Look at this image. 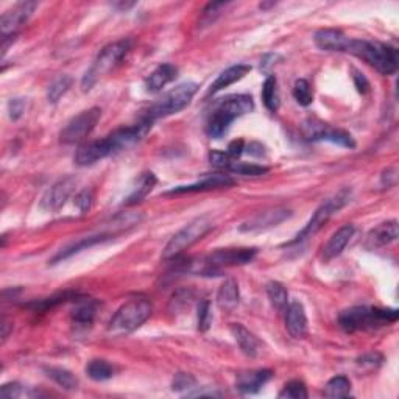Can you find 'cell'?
I'll return each instance as SVG.
<instances>
[{
  "mask_svg": "<svg viewBox=\"0 0 399 399\" xmlns=\"http://www.w3.org/2000/svg\"><path fill=\"white\" fill-rule=\"evenodd\" d=\"M346 53L354 55L357 58L368 62L382 75H391L398 71V50L391 45L363 41V39H350Z\"/></svg>",
  "mask_w": 399,
  "mask_h": 399,
  "instance_id": "cell-1",
  "label": "cell"
},
{
  "mask_svg": "<svg viewBox=\"0 0 399 399\" xmlns=\"http://www.w3.org/2000/svg\"><path fill=\"white\" fill-rule=\"evenodd\" d=\"M254 110V101L252 95H230L220 101L215 106V110L209 116L206 125V133L210 138L219 139L226 133L230 125L236 121L237 117H242L245 114L252 112Z\"/></svg>",
  "mask_w": 399,
  "mask_h": 399,
  "instance_id": "cell-2",
  "label": "cell"
},
{
  "mask_svg": "<svg viewBox=\"0 0 399 399\" xmlns=\"http://www.w3.org/2000/svg\"><path fill=\"white\" fill-rule=\"evenodd\" d=\"M399 313L396 309H379V307L354 306L343 311L339 315L340 328L348 334L357 330H368L379 326H385L389 323H395Z\"/></svg>",
  "mask_w": 399,
  "mask_h": 399,
  "instance_id": "cell-3",
  "label": "cell"
},
{
  "mask_svg": "<svg viewBox=\"0 0 399 399\" xmlns=\"http://www.w3.org/2000/svg\"><path fill=\"white\" fill-rule=\"evenodd\" d=\"M153 312V306L147 298H131L127 303L119 307L114 313L110 324H108V334L112 337H123L134 332L141 328Z\"/></svg>",
  "mask_w": 399,
  "mask_h": 399,
  "instance_id": "cell-4",
  "label": "cell"
},
{
  "mask_svg": "<svg viewBox=\"0 0 399 399\" xmlns=\"http://www.w3.org/2000/svg\"><path fill=\"white\" fill-rule=\"evenodd\" d=\"M130 47H131L130 39H121V41L111 43L108 44L106 47L101 49V52L97 55V58L94 60L93 66H90L86 73L83 75L82 89L83 90L93 89L94 84L99 82L100 78L108 75V73L117 66V62L128 53Z\"/></svg>",
  "mask_w": 399,
  "mask_h": 399,
  "instance_id": "cell-5",
  "label": "cell"
},
{
  "mask_svg": "<svg viewBox=\"0 0 399 399\" xmlns=\"http://www.w3.org/2000/svg\"><path fill=\"white\" fill-rule=\"evenodd\" d=\"M198 84L193 82H186L181 83L178 86L173 88L172 90H169L167 94H164L161 99H159L156 104H153L148 108L147 112L142 116V119L145 121L155 122L156 119L172 116L184 110V108L191 104L193 95L197 94Z\"/></svg>",
  "mask_w": 399,
  "mask_h": 399,
  "instance_id": "cell-6",
  "label": "cell"
},
{
  "mask_svg": "<svg viewBox=\"0 0 399 399\" xmlns=\"http://www.w3.org/2000/svg\"><path fill=\"white\" fill-rule=\"evenodd\" d=\"M351 195H352L351 189H348V187H345V189L339 191L337 193H335V195H332L330 198H328L326 202L322 203L320 206H318V209L315 210V213H313L311 220L307 221L303 230H301L298 234L295 236L293 241H290L287 243L289 247H290V245L303 242V241H306V239H309L313 234H317V232L320 231L322 228L328 223L329 219L332 217L335 213H339L341 208H345L346 204L351 202Z\"/></svg>",
  "mask_w": 399,
  "mask_h": 399,
  "instance_id": "cell-7",
  "label": "cell"
},
{
  "mask_svg": "<svg viewBox=\"0 0 399 399\" xmlns=\"http://www.w3.org/2000/svg\"><path fill=\"white\" fill-rule=\"evenodd\" d=\"M214 225L208 217H198L189 221L184 228H181L178 232H175L172 239L165 245L162 250V259L164 261H172L176 259L180 254L186 252L187 248H191L193 243L208 234L213 230Z\"/></svg>",
  "mask_w": 399,
  "mask_h": 399,
  "instance_id": "cell-8",
  "label": "cell"
},
{
  "mask_svg": "<svg viewBox=\"0 0 399 399\" xmlns=\"http://www.w3.org/2000/svg\"><path fill=\"white\" fill-rule=\"evenodd\" d=\"M100 117H101L100 108H90V110L80 112L78 116L73 117L72 121L66 125L64 130L61 131L60 141L62 144L69 145L86 139L88 136L93 133L95 125L99 123Z\"/></svg>",
  "mask_w": 399,
  "mask_h": 399,
  "instance_id": "cell-9",
  "label": "cell"
},
{
  "mask_svg": "<svg viewBox=\"0 0 399 399\" xmlns=\"http://www.w3.org/2000/svg\"><path fill=\"white\" fill-rule=\"evenodd\" d=\"M303 134L307 141H328L345 148H354L356 142L350 133L343 130L330 128L317 119H307L303 123Z\"/></svg>",
  "mask_w": 399,
  "mask_h": 399,
  "instance_id": "cell-10",
  "label": "cell"
},
{
  "mask_svg": "<svg viewBox=\"0 0 399 399\" xmlns=\"http://www.w3.org/2000/svg\"><path fill=\"white\" fill-rule=\"evenodd\" d=\"M78 178L73 175L66 176L60 181H56L55 184L47 189V192L44 193V197L41 200V206L43 209L49 210V213H56L62 206H64L67 200L71 198V195L77 189Z\"/></svg>",
  "mask_w": 399,
  "mask_h": 399,
  "instance_id": "cell-11",
  "label": "cell"
},
{
  "mask_svg": "<svg viewBox=\"0 0 399 399\" xmlns=\"http://www.w3.org/2000/svg\"><path fill=\"white\" fill-rule=\"evenodd\" d=\"M256 256H258V250L256 248H221L210 253L204 259L208 261L209 265L221 271L223 267L250 264Z\"/></svg>",
  "mask_w": 399,
  "mask_h": 399,
  "instance_id": "cell-12",
  "label": "cell"
},
{
  "mask_svg": "<svg viewBox=\"0 0 399 399\" xmlns=\"http://www.w3.org/2000/svg\"><path fill=\"white\" fill-rule=\"evenodd\" d=\"M38 8V2H21L14 5L13 8L5 11L2 19H0V30H2V36H14L16 32L25 24V22L32 18Z\"/></svg>",
  "mask_w": 399,
  "mask_h": 399,
  "instance_id": "cell-13",
  "label": "cell"
},
{
  "mask_svg": "<svg viewBox=\"0 0 399 399\" xmlns=\"http://www.w3.org/2000/svg\"><path fill=\"white\" fill-rule=\"evenodd\" d=\"M112 153H116L114 152L112 142L110 136H106L105 139L93 141L88 142V144L80 145L73 159H75V164L80 165V167H86V165H93L101 161V159L112 155Z\"/></svg>",
  "mask_w": 399,
  "mask_h": 399,
  "instance_id": "cell-14",
  "label": "cell"
},
{
  "mask_svg": "<svg viewBox=\"0 0 399 399\" xmlns=\"http://www.w3.org/2000/svg\"><path fill=\"white\" fill-rule=\"evenodd\" d=\"M290 215H292V213L286 208H271V209L262 210V213L253 215L250 220L243 221V223L241 225V231L254 232V231L269 230V228L282 223V221L287 220Z\"/></svg>",
  "mask_w": 399,
  "mask_h": 399,
  "instance_id": "cell-15",
  "label": "cell"
},
{
  "mask_svg": "<svg viewBox=\"0 0 399 399\" xmlns=\"http://www.w3.org/2000/svg\"><path fill=\"white\" fill-rule=\"evenodd\" d=\"M232 184H234V180H232L230 175L215 173V175L204 176L202 181L192 182V184L173 187L172 191L167 192V195H180V193H193V192L213 191V189H220V187H230Z\"/></svg>",
  "mask_w": 399,
  "mask_h": 399,
  "instance_id": "cell-16",
  "label": "cell"
},
{
  "mask_svg": "<svg viewBox=\"0 0 399 399\" xmlns=\"http://www.w3.org/2000/svg\"><path fill=\"white\" fill-rule=\"evenodd\" d=\"M396 239H398V221L389 220L373 228V230L368 232L367 241H365V247L368 250L382 248L393 243Z\"/></svg>",
  "mask_w": 399,
  "mask_h": 399,
  "instance_id": "cell-17",
  "label": "cell"
},
{
  "mask_svg": "<svg viewBox=\"0 0 399 399\" xmlns=\"http://www.w3.org/2000/svg\"><path fill=\"white\" fill-rule=\"evenodd\" d=\"M271 378V370H256V372L239 373L236 379V389L243 393V395H253V393H258Z\"/></svg>",
  "mask_w": 399,
  "mask_h": 399,
  "instance_id": "cell-18",
  "label": "cell"
},
{
  "mask_svg": "<svg viewBox=\"0 0 399 399\" xmlns=\"http://www.w3.org/2000/svg\"><path fill=\"white\" fill-rule=\"evenodd\" d=\"M354 236V226L352 225H345L339 228L337 231L330 236L329 241L324 243L323 247V261H332L343 253V250L346 248V245L350 243L351 237Z\"/></svg>",
  "mask_w": 399,
  "mask_h": 399,
  "instance_id": "cell-19",
  "label": "cell"
},
{
  "mask_svg": "<svg viewBox=\"0 0 399 399\" xmlns=\"http://www.w3.org/2000/svg\"><path fill=\"white\" fill-rule=\"evenodd\" d=\"M286 328L293 339H303L307 334V317L300 301L290 303L286 309Z\"/></svg>",
  "mask_w": 399,
  "mask_h": 399,
  "instance_id": "cell-20",
  "label": "cell"
},
{
  "mask_svg": "<svg viewBox=\"0 0 399 399\" xmlns=\"http://www.w3.org/2000/svg\"><path fill=\"white\" fill-rule=\"evenodd\" d=\"M315 44L326 52H346L350 38L335 28H323L315 33Z\"/></svg>",
  "mask_w": 399,
  "mask_h": 399,
  "instance_id": "cell-21",
  "label": "cell"
},
{
  "mask_svg": "<svg viewBox=\"0 0 399 399\" xmlns=\"http://www.w3.org/2000/svg\"><path fill=\"white\" fill-rule=\"evenodd\" d=\"M111 237L112 236L108 234V232H101V234L83 237L82 241H77L71 245H67V247H64V248H61L60 252L53 256L52 261H50V264H58V262L69 259V258H72L73 254H78L80 252H83V250H88L90 247H94V245H97V243L110 241Z\"/></svg>",
  "mask_w": 399,
  "mask_h": 399,
  "instance_id": "cell-22",
  "label": "cell"
},
{
  "mask_svg": "<svg viewBox=\"0 0 399 399\" xmlns=\"http://www.w3.org/2000/svg\"><path fill=\"white\" fill-rule=\"evenodd\" d=\"M176 75H178V67L165 62V64L158 66L156 69L147 77L145 88L147 90H150V93H158V90H161L164 86H167L169 83H172Z\"/></svg>",
  "mask_w": 399,
  "mask_h": 399,
  "instance_id": "cell-23",
  "label": "cell"
},
{
  "mask_svg": "<svg viewBox=\"0 0 399 399\" xmlns=\"http://www.w3.org/2000/svg\"><path fill=\"white\" fill-rule=\"evenodd\" d=\"M158 182L156 175L153 172H144L138 180H136L133 189L128 193V197L125 198L123 204L125 206H131V204H136L144 200L148 193H150L153 189H155Z\"/></svg>",
  "mask_w": 399,
  "mask_h": 399,
  "instance_id": "cell-24",
  "label": "cell"
},
{
  "mask_svg": "<svg viewBox=\"0 0 399 399\" xmlns=\"http://www.w3.org/2000/svg\"><path fill=\"white\" fill-rule=\"evenodd\" d=\"M231 334L234 340L237 341L239 348L243 354H247L250 357H256L259 352V340L256 339V335L253 332L243 326L241 323H234L231 324Z\"/></svg>",
  "mask_w": 399,
  "mask_h": 399,
  "instance_id": "cell-25",
  "label": "cell"
},
{
  "mask_svg": "<svg viewBox=\"0 0 399 399\" xmlns=\"http://www.w3.org/2000/svg\"><path fill=\"white\" fill-rule=\"evenodd\" d=\"M250 71H252V67H250L248 64H236V66L228 67V69L221 72L220 75L217 77V80H215V82L210 84L208 95L215 94L221 89L231 86V84H234L236 82H239V80H242Z\"/></svg>",
  "mask_w": 399,
  "mask_h": 399,
  "instance_id": "cell-26",
  "label": "cell"
},
{
  "mask_svg": "<svg viewBox=\"0 0 399 399\" xmlns=\"http://www.w3.org/2000/svg\"><path fill=\"white\" fill-rule=\"evenodd\" d=\"M239 300H241V293H239L237 282L232 278L225 279L217 293L219 307L226 312H231L237 307Z\"/></svg>",
  "mask_w": 399,
  "mask_h": 399,
  "instance_id": "cell-27",
  "label": "cell"
},
{
  "mask_svg": "<svg viewBox=\"0 0 399 399\" xmlns=\"http://www.w3.org/2000/svg\"><path fill=\"white\" fill-rule=\"evenodd\" d=\"M44 372L47 374V378L52 379L55 384H58L61 389L77 390L78 379L75 378V374L69 372V370L60 367H47L44 368Z\"/></svg>",
  "mask_w": 399,
  "mask_h": 399,
  "instance_id": "cell-28",
  "label": "cell"
},
{
  "mask_svg": "<svg viewBox=\"0 0 399 399\" xmlns=\"http://www.w3.org/2000/svg\"><path fill=\"white\" fill-rule=\"evenodd\" d=\"M262 100L270 112H276L279 110V93H278V80L275 75H269L265 78L264 86H262Z\"/></svg>",
  "mask_w": 399,
  "mask_h": 399,
  "instance_id": "cell-29",
  "label": "cell"
},
{
  "mask_svg": "<svg viewBox=\"0 0 399 399\" xmlns=\"http://www.w3.org/2000/svg\"><path fill=\"white\" fill-rule=\"evenodd\" d=\"M97 313V303L90 300H84L83 303H80L75 311L72 312V320L78 326H90L94 323Z\"/></svg>",
  "mask_w": 399,
  "mask_h": 399,
  "instance_id": "cell-30",
  "label": "cell"
},
{
  "mask_svg": "<svg viewBox=\"0 0 399 399\" xmlns=\"http://www.w3.org/2000/svg\"><path fill=\"white\" fill-rule=\"evenodd\" d=\"M267 295H269L271 306L275 307L278 312H286L289 306V292L281 282L278 281L269 282V286H267Z\"/></svg>",
  "mask_w": 399,
  "mask_h": 399,
  "instance_id": "cell-31",
  "label": "cell"
},
{
  "mask_svg": "<svg viewBox=\"0 0 399 399\" xmlns=\"http://www.w3.org/2000/svg\"><path fill=\"white\" fill-rule=\"evenodd\" d=\"M351 393V382L346 376H335V378L330 379L326 387H324L323 395L330 399H339V398H346L350 396Z\"/></svg>",
  "mask_w": 399,
  "mask_h": 399,
  "instance_id": "cell-32",
  "label": "cell"
},
{
  "mask_svg": "<svg viewBox=\"0 0 399 399\" xmlns=\"http://www.w3.org/2000/svg\"><path fill=\"white\" fill-rule=\"evenodd\" d=\"M86 374L95 382H104L112 378L114 367L104 359H95L86 365Z\"/></svg>",
  "mask_w": 399,
  "mask_h": 399,
  "instance_id": "cell-33",
  "label": "cell"
},
{
  "mask_svg": "<svg viewBox=\"0 0 399 399\" xmlns=\"http://www.w3.org/2000/svg\"><path fill=\"white\" fill-rule=\"evenodd\" d=\"M77 298H80V295L77 292H62L55 296H50V298L36 301V303L27 304V307H30V309H35V311H49L55 306H60L62 303H67V301H72Z\"/></svg>",
  "mask_w": 399,
  "mask_h": 399,
  "instance_id": "cell-34",
  "label": "cell"
},
{
  "mask_svg": "<svg viewBox=\"0 0 399 399\" xmlns=\"http://www.w3.org/2000/svg\"><path fill=\"white\" fill-rule=\"evenodd\" d=\"M73 83V80L71 75H60L56 80H53V83L50 84L47 89V100L50 104H56L62 95H64L67 90L71 89Z\"/></svg>",
  "mask_w": 399,
  "mask_h": 399,
  "instance_id": "cell-35",
  "label": "cell"
},
{
  "mask_svg": "<svg viewBox=\"0 0 399 399\" xmlns=\"http://www.w3.org/2000/svg\"><path fill=\"white\" fill-rule=\"evenodd\" d=\"M228 172L243 175V176H261L269 172V169L264 167V165L258 164H250V162H241V161H232L230 167H228Z\"/></svg>",
  "mask_w": 399,
  "mask_h": 399,
  "instance_id": "cell-36",
  "label": "cell"
},
{
  "mask_svg": "<svg viewBox=\"0 0 399 399\" xmlns=\"http://www.w3.org/2000/svg\"><path fill=\"white\" fill-rule=\"evenodd\" d=\"M293 97L301 106H309L313 100V93L311 83L304 78L296 80L293 84Z\"/></svg>",
  "mask_w": 399,
  "mask_h": 399,
  "instance_id": "cell-37",
  "label": "cell"
},
{
  "mask_svg": "<svg viewBox=\"0 0 399 399\" xmlns=\"http://www.w3.org/2000/svg\"><path fill=\"white\" fill-rule=\"evenodd\" d=\"M278 396L282 399H306L309 395H307V389H306L304 382L290 380L284 385V389L279 391Z\"/></svg>",
  "mask_w": 399,
  "mask_h": 399,
  "instance_id": "cell-38",
  "label": "cell"
},
{
  "mask_svg": "<svg viewBox=\"0 0 399 399\" xmlns=\"http://www.w3.org/2000/svg\"><path fill=\"white\" fill-rule=\"evenodd\" d=\"M197 380L189 373H178L175 374L173 382H172V390L178 393H189L191 390L197 389Z\"/></svg>",
  "mask_w": 399,
  "mask_h": 399,
  "instance_id": "cell-39",
  "label": "cell"
},
{
  "mask_svg": "<svg viewBox=\"0 0 399 399\" xmlns=\"http://www.w3.org/2000/svg\"><path fill=\"white\" fill-rule=\"evenodd\" d=\"M197 318H198V329L202 330V332H206V330L210 328V322H213V315H210V304L208 300L200 301Z\"/></svg>",
  "mask_w": 399,
  "mask_h": 399,
  "instance_id": "cell-40",
  "label": "cell"
},
{
  "mask_svg": "<svg viewBox=\"0 0 399 399\" xmlns=\"http://www.w3.org/2000/svg\"><path fill=\"white\" fill-rule=\"evenodd\" d=\"M192 300H193V295L192 292H189V290H178V292L173 295V298L170 300V309H172L173 312L186 309V307L191 306Z\"/></svg>",
  "mask_w": 399,
  "mask_h": 399,
  "instance_id": "cell-41",
  "label": "cell"
},
{
  "mask_svg": "<svg viewBox=\"0 0 399 399\" xmlns=\"http://www.w3.org/2000/svg\"><path fill=\"white\" fill-rule=\"evenodd\" d=\"M94 200H95V195H94L93 189H83L82 192L77 193L75 204H77V208L84 214V213H88L90 208H93Z\"/></svg>",
  "mask_w": 399,
  "mask_h": 399,
  "instance_id": "cell-42",
  "label": "cell"
},
{
  "mask_svg": "<svg viewBox=\"0 0 399 399\" xmlns=\"http://www.w3.org/2000/svg\"><path fill=\"white\" fill-rule=\"evenodd\" d=\"M232 161H236V159H232L230 155H228L226 152L213 150L209 153V162L213 164L214 167H217V169L228 170V167H230Z\"/></svg>",
  "mask_w": 399,
  "mask_h": 399,
  "instance_id": "cell-43",
  "label": "cell"
},
{
  "mask_svg": "<svg viewBox=\"0 0 399 399\" xmlns=\"http://www.w3.org/2000/svg\"><path fill=\"white\" fill-rule=\"evenodd\" d=\"M25 108H27L25 99H21V97H18V99H11L8 101V114L11 121H19V119L24 116Z\"/></svg>",
  "mask_w": 399,
  "mask_h": 399,
  "instance_id": "cell-44",
  "label": "cell"
},
{
  "mask_svg": "<svg viewBox=\"0 0 399 399\" xmlns=\"http://www.w3.org/2000/svg\"><path fill=\"white\" fill-rule=\"evenodd\" d=\"M24 395V387L18 382H10V384L2 385L0 389V398L3 399H16Z\"/></svg>",
  "mask_w": 399,
  "mask_h": 399,
  "instance_id": "cell-45",
  "label": "cell"
},
{
  "mask_svg": "<svg viewBox=\"0 0 399 399\" xmlns=\"http://www.w3.org/2000/svg\"><path fill=\"white\" fill-rule=\"evenodd\" d=\"M225 2H219V3H209L206 8L203 10V22L204 24H210V22H214L217 16H220L221 10L226 8Z\"/></svg>",
  "mask_w": 399,
  "mask_h": 399,
  "instance_id": "cell-46",
  "label": "cell"
},
{
  "mask_svg": "<svg viewBox=\"0 0 399 399\" xmlns=\"http://www.w3.org/2000/svg\"><path fill=\"white\" fill-rule=\"evenodd\" d=\"M384 362V357H382L379 352H370V354H365L361 359H359L357 363L362 365V367H378Z\"/></svg>",
  "mask_w": 399,
  "mask_h": 399,
  "instance_id": "cell-47",
  "label": "cell"
},
{
  "mask_svg": "<svg viewBox=\"0 0 399 399\" xmlns=\"http://www.w3.org/2000/svg\"><path fill=\"white\" fill-rule=\"evenodd\" d=\"M245 152V142L242 139H236L232 141L230 145H228L226 153L230 155L232 159H237L242 156V153Z\"/></svg>",
  "mask_w": 399,
  "mask_h": 399,
  "instance_id": "cell-48",
  "label": "cell"
},
{
  "mask_svg": "<svg viewBox=\"0 0 399 399\" xmlns=\"http://www.w3.org/2000/svg\"><path fill=\"white\" fill-rule=\"evenodd\" d=\"M352 80H354V84H356V88L357 90L361 94H367L368 90H370V83H368V80L365 78L362 73H359L357 71L352 72Z\"/></svg>",
  "mask_w": 399,
  "mask_h": 399,
  "instance_id": "cell-49",
  "label": "cell"
},
{
  "mask_svg": "<svg viewBox=\"0 0 399 399\" xmlns=\"http://www.w3.org/2000/svg\"><path fill=\"white\" fill-rule=\"evenodd\" d=\"M276 60H281L279 58V55L276 53H269L264 56V60L261 62V69L262 71H269V67H271L273 64H276Z\"/></svg>",
  "mask_w": 399,
  "mask_h": 399,
  "instance_id": "cell-50",
  "label": "cell"
},
{
  "mask_svg": "<svg viewBox=\"0 0 399 399\" xmlns=\"http://www.w3.org/2000/svg\"><path fill=\"white\" fill-rule=\"evenodd\" d=\"M245 150H247L252 156L261 158L262 155H264V147H262L259 142H252V144H248L247 147H245Z\"/></svg>",
  "mask_w": 399,
  "mask_h": 399,
  "instance_id": "cell-51",
  "label": "cell"
},
{
  "mask_svg": "<svg viewBox=\"0 0 399 399\" xmlns=\"http://www.w3.org/2000/svg\"><path fill=\"white\" fill-rule=\"evenodd\" d=\"M8 328H10V323L3 318V320H2V339L3 340L8 337Z\"/></svg>",
  "mask_w": 399,
  "mask_h": 399,
  "instance_id": "cell-52",
  "label": "cell"
},
{
  "mask_svg": "<svg viewBox=\"0 0 399 399\" xmlns=\"http://www.w3.org/2000/svg\"><path fill=\"white\" fill-rule=\"evenodd\" d=\"M116 7H117V8H122V10H128V8H131V7H134V3H117Z\"/></svg>",
  "mask_w": 399,
  "mask_h": 399,
  "instance_id": "cell-53",
  "label": "cell"
}]
</instances>
